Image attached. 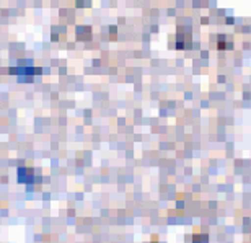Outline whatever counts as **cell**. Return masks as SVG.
Masks as SVG:
<instances>
[{
  "instance_id": "2",
  "label": "cell",
  "mask_w": 251,
  "mask_h": 243,
  "mask_svg": "<svg viewBox=\"0 0 251 243\" xmlns=\"http://www.w3.org/2000/svg\"><path fill=\"white\" fill-rule=\"evenodd\" d=\"M176 48L178 49H189L191 48V31H178L176 36Z\"/></svg>"
},
{
  "instance_id": "5",
  "label": "cell",
  "mask_w": 251,
  "mask_h": 243,
  "mask_svg": "<svg viewBox=\"0 0 251 243\" xmlns=\"http://www.w3.org/2000/svg\"><path fill=\"white\" fill-rule=\"evenodd\" d=\"M191 243H209V237L205 234H196V235H193Z\"/></svg>"
},
{
  "instance_id": "1",
  "label": "cell",
  "mask_w": 251,
  "mask_h": 243,
  "mask_svg": "<svg viewBox=\"0 0 251 243\" xmlns=\"http://www.w3.org/2000/svg\"><path fill=\"white\" fill-rule=\"evenodd\" d=\"M8 72L13 74V75H18L20 82H22V80H28V82H29V77L43 74V70L39 67H33V65H17V67L10 69Z\"/></svg>"
},
{
  "instance_id": "4",
  "label": "cell",
  "mask_w": 251,
  "mask_h": 243,
  "mask_svg": "<svg viewBox=\"0 0 251 243\" xmlns=\"http://www.w3.org/2000/svg\"><path fill=\"white\" fill-rule=\"evenodd\" d=\"M233 48V43L230 41L228 36H225V34H219L217 38V49L219 51H227V49H232Z\"/></svg>"
},
{
  "instance_id": "3",
  "label": "cell",
  "mask_w": 251,
  "mask_h": 243,
  "mask_svg": "<svg viewBox=\"0 0 251 243\" xmlns=\"http://www.w3.org/2000/svg\"><path fill=\"white\" fill-rule=\"evenodd\" d=\"M18 181L23 185L33 183L34 181V170L33 168H18Z\"/></svg>"
},
{
  "instance_id": "6",
  "label": "cell",
  "mask_w": 251,
  "mask_h": 243,
  "mask_svg": "<svg viewBox=\"0 0 251 243\" xmlns=\"http://www.w3.org/2000/svg\"><path fill=\"white\" fill-rule=\"evenodd\" d=\"M149 243H160V242H158L157 239H155V240H152V242H149Z\"/></svg>"
}]
</instances>
